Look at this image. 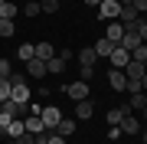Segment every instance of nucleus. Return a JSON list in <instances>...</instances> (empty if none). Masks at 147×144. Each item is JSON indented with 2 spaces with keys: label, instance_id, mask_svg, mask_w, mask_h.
Wrapping results in <instances>:
<instances>
[{
  "label": "nucleus",
  "instance_id": "obj_1",
  "mask_svg": "<svg viewBox=\"0 0 147 144\" xmlns=\"http://www.w3.org/2000/svg\"><path fill=\"white\" fill-rule=\"evenodd\" d=\"M39 118H42V124H46V131H56V124L62 121V112H59L56 105H46V108L39 112Z\"/></svg>",
  "mask_w": 147,
  "mask_h": 144
},
{
  "label": "nucleus",
  "instance_id": "obj_2",
  "mask_svg": "<svg viewBox=\"0 0 147 144\" xmlns=\"http://www.w3.org/2000/svg\"><path fill=\"white\" fill-rule=\"evenodd\" d=\"M118 128H121V134H137V131H141V121L134 118V112L127 105H124V118L118 121Z\"/></svg>",
  "mask_w": 147,
  "mask_h": 144
},
{
  "label": "nucleus",
  "instance_id": "obj_3",
  "mask_svg": "<svg viewBox=\"0 0 147 144\" xmlns=\"http://www.w3.org/2000/svg\"><path fill=\"white\" fill-rule=\"evenodd\" d=\"M118 23H121V26H137V23H141V13H137L134 10V3L131 7H121V10H118Z\"/></svg>",
  "mask_w": 147,
  "mask_h": 144
},
{
  "label": "nucleus",
  "instance_id": "obj_4",
  "mask_svg": "<svg viewBox=\"0 0 147 144\" xmlns=\"http://www.w3.org/2000/svg\"><path fill=\"white\" fill-rule=\"evenodd\" d=\"M118 10H121V3L118 0H101L98 3V20H118Z\"/></svg>",
  "mask_w": 147,
  "mask_h": 144
},
{
  "label": "nucleus",
  "instance_id": "obj_5",
  "mask_svg": "<svg viewBox=\"0 0 147 144\" xmlns=\"http://www.w3.org/2000/svg\"><path fill=\"white\" fill-rule=\"evenodd\" d=\"M62 92L65 95H72L75 101H82V98H92V92H88V82H72V85H62Z\"/></svg>",
  "mask_w": 147,
  "mask_h": 144
},
{
  "label": "nucleus",
  "instance_id": "obj_6",
  "mask_svg": "<svg viewBox=\"0 0 147 144\" xmlns=\"http://www.w3.org/2000/svg\"><path fill=\"white\" fill-rule=\"evenodd\" d=\"M0 112H3L7 118H26V105H20V101L7 98V101H0Z\"/></svg>",
  "mask_w": 147,
  "mask_h": 144
},
{
  "label": "nucleus",
  "instance_id": "obj_7",
  "mask_svg": "<svg viewBox=\"0 0 147 144\" xmlns=\"http://www.w3.org/2000/svg\"><path fill=\"white\" fill-rule=\"evenodd\" d=\"M141 43H144V39H141V33H137V26H127V30H124V36H121V43H118V46H124L127 53H131V49H137V46H141Z\"/></svg>",
  "mask_w": 147,
  "mask_h": 144
},
{
  "label": "nucleus",
  "instance_id": "obj_8",
  "mask_svg": "<svg viewBox=\"0 0 147 144\" xmlns=\"http://www.w3.org/2000/svg\"><path fill=\"white\" fill-rule=\"evenodd\" d=\"M108 59H111V66H115V69H124V66L131 62V53H127L124 46H115V49H111V56H108Z\"/></svg>",
  "mask_w": 147,
  "mask_h": 144
},
{
  "label": "nucleus",
  "instance_id": "obj_9",
  "mask_svg": "<svg viewBox=\"0 0 147 144\" xmlns=\"http://www.w3.org/2000/svg\"><path fill=\"white\" fill-rule=\"evenodd\" d=\"M108 85L115 89V92H124V89H127V75H124V69H111V72H108Z\"/></svg>",
  "mask_w": 147,
  "mask_h": 144
},
{
  "label": "nucleus",
  "instance_id": "obj_10",
  "mask_svg": "<svg viewBox=\"0 0 147 144\" xmlns=\"http://www.w3.org/2000/svg\"><path fill=\"white\" fill-rule=\"evenodd\" d=\"M121 36H124V26H121L118 20H108V23H105V39H111V43H121Z\"/></svg>",
  "mask_w": 147,
  "mask_h": 144
},
{
  "label": "nucleus",
  "instance_id": "obj_11",
  "mask_svg": "<svg viewBox=\"0 0 147 144\" xmlns=\"http://www.w3.org/2000/svg\"><path fill=\"white\" fill-rule=\"evenodd\" d=\"M23 131H26V118H13V121H10V124L3 128V134H7L10 141H13V138H20Z\"/></svg>",
  "mask_w": 147,
  "mask_h": 144
},
{
  "label": "nucleus",
  "instance_id": "obj_12",
  "mask_svg": "<svg viewBox=\"0 0 147 144\" xmlns=\"http://www.w3.org/2000/svg\"><path fill=\"white\" fill-rule=\"evenodd\" d=\"M124 75H127V82H141L144 79V62H134L131 59V62L124 66Z\"/></svg>",
  "mask_w": 147,
  "mask_h": 144
},
{
  "label": "nucleus",
  "instance_id": "obj_13",
  "mask_svg": "<svg viewBox=\"0 0 147 144\" xmlns=\"http://www.w3.org/2000/svg\"><path fill=\"white\" fill-rule=\"evenodd\" d=\"M10 98H13V101H20V105H26V101L33 98V92H30V85H26V82H20V85H13Z\"/></svg>",
  "mask_w": 147,
  "mask_h": 144
},
{
  "label": "nucleus",
  "instance_id": "obj_14",
  "mask_svg": "<svg viewBox=\"0 0 147 144\" xmlns=\"http://www.w3.org/2000/svg\"><path fill=\"white\" fill-rule=\"evenodd\" d=\"M75 128H79V121H75V118H62V121L56 124V134H62V138H72Z\"/></svg>",
  "mask_w": 147,
  "mask_h": 144
},
{
  "label": "nucleus",
  "instance_id": "obj_15",
  "mask_svg": "<svg viewBox=\"0 0 147 144\" xmlns=\"http://www.w3.org/2000/svg\"><path fill=\"white\" fill-rule=\"evenodd\" d=\"M95 115V105H92V98H82V101H75V118H92Z\"/></svg>",
  "mask_w": 147,
  "mask_h": 144
},
{
  "label": "nucleus",
  "instance_id": "obj_16",
  "mask_svg": "<svg viewBox=\"0 0 147 144\" xmlns=\"http://www.w3.org/2000/svg\"><path fill=\"white\" fill-rule=\"evenodd\" d=\"M95 62H98L95 49H92V46H82V49H79V66H88V69H95Z\"/></svg>",
  "mask_w": 147,
  "mask_h": 144
},
{
  "label": "nucleus",
  "instance_id": "obj_17",
  "mask_svg": "<svg viewBox=\"0 0 147 144\" xmlns=\"http://www.w3.org/2000/svg\"><path fill=\"white\" fill-rule=\"evenodd\" d=\"M115 46H118V43H111V39H105V36H101L92 49H95V56H98V59H105V56H111V49H115Z\"/></svg>",
  "mask_w": 147,
  "mask_h": 144
},
{
  "label": "nucleus",
  "instance_id": "obj_18",
  "mask_svg": "<svg viewBox=\"0 0 147 144\" xmlns=\"http://www.w3.org/2000/svg\"><path fill=\"white\" fill-rule=\"evenodd\" d=\"M16 59H23V62L36 59V43H23V46H16Z\"/></svg>",
  "mask_w": 147,
  "mask_h": 144
},
{
  "label": "nucleus",
  "instance_id": "obj_19",
  "mask_svg": "<svg viewBox=\"0 0 147 144\" xmlns=\"http://www.w3.org/2000/svg\"><path fill=\"white\" fill-rule=\"evenodd\" d=\"M26 72L33 75V79H42V75H46V62H42V59H30V62H26Z\"/></svg>",
  "mask_w": 147,
  "mask_h": 144
},
{
  "label": "nucleus",
  "instance_id": "obj_20",
  "mask_svg": "<svg viewBox=\"0 0 147 144\" xmlns=\"http://www.w3.org/2000/svg\"><path fill=\"white\" fill-rule=\"evenodd\" d=\"M53 56H56V46H53V43H36V59H42V62H49Z\"/></svg>",
  "mask_w": 147,
  "mask_h": 144
},
{
  "label": "nucleus",
  "instance_id": "obj_21",
  "mask_svg": "<svg viewBox=\"0 0 147 144\" xmlns=\"http://www.w3.org/2000/svg\"><path fill=\"white\" fill-rule=\"evenodd\" d=\"M26 131H30V134L46 131V124H42V118H39V115H26Z\"/></svg>",
  "mask_w": 147,
  "mask_h": 144
},
{
  "label": "nucleus",
  "instance_id": "obj_22",
  "mask_svg": "<svg viewBox=\"0 0 147 144\" xmlns=\"http://www.w3.org/2000/svg\"><path fill=\"white\" fill-rule=\"evenodd\" d=\"M16 16H20V7H16V3H10V0H7V3L0 7V20H16Z\"/></svg>",
  "mask_w": 147,
  "mask_h": 144
},
{
  "label": "nucleus",
  "instance_id": "obj_23",
  "mask_svg": "<svg viewBox=\"0 0 147 144\" xmlns=\"http://www.w3.org/2000/svg\"><path fill=\"white\" fill-rule=\"evenodd\" d=\"M46 72H53V75H59V72H65V59H59V56H53L46 62Z\"/></svg>",
  "mask_w": 147,
  "mask_h": 144
},
{
  "label": "nucleus",
  "instance_id": "obj_24",
  "mask_svg": "<svg viewBox=\"0 0 147 144\" xmlns=\"http://www.w3.org/2000/svg\"><path fill=\"white\" fill-rule=\"evenodd\" d=\"M121 118H124V105H118V108H111V112L105 115V121H108V124H118Z\"/></svg>",
  "mask_w": 147,
  "mask_h": 144
},
{
  "label": "nucleus",
  "instance_id": "obj_25",
  "mask_svg": "<svg viewBox=\"0 0 147 144\" xmlns=\"http://www.w3.org/2000/svg\"><path fill=\"white\" fill-rule=\"evenodd\" d=\"M10 92H13L10 79H7V75H0V101H7V98H10Z\"/></svg>",
  "mask_w": 147,
  "mask_h": 144
},
{
  "label": "nucleus",
  "instance_id": "obj_26",
  "mask_svg": "<svg viewBox=\"0 0 147 144\" xmlns=\"http://www.w3.org/2000/svg\"><path fill=\"white\" fill-rule=\"evenodd\" d=\"M131 59H134V62H147V43H141L137 49H131Z\"/></svg>",
  "mask_w": 147,
  "mask_h": 144
},
{
  "label": "nucleus",
  "instance_id": "obj_27",
  "mask_svg": "<svg viewBox=\"0 0 147 144\" xmlns=\"http://www.w3.org/2000/svg\"><path fill=\"white\" fill-rule=\"evenodd\" d=\"M16 33V23L13 20H0V36H13Z\"/></svg>",
  "mask_w": 147,
  "mask_h": 144
},
{
  "label": "nucleus",
  "instance_id": "obj_28",
  "mask_svg": "<svg viewBox=\"0 0 147 144\" xmlns=\"http://www.w3.org/2000/svg\"><path fill=\"white\" fill-rule=\"evenodd\" d=\"M20 10H23V13H26V16H36V13H42V7L36 3V0H30V3H23V7H20Z\"/></svg>",
  "mask_w": 147,
  "mask_h": 144
},
{
  "label": "nucleus",
  "instance_id": "obj_29",
  "mask_svg": "<svg viewBox=\"0 0 147 144\" xmlns=\"http://www.w3.org/2000/svg\"><path fill=\"white\" fill-rule=\"evenodd\" d=\"M10 144H36V134H30V131H23L20 138H13Z\"/></svg>",
  "mask_w": 147,
  "mask_h": 144
},
{
  "label": "nucleus",
  "instance_id": "obj_30",
  "mask_svg": "<svg viewBox=\"0 0 147 144\" xmlns=\"http://www.w3.org/2000/svg\"><path fill=\"white\" fill-rule=\"evenodd\" d=\"M59 3H62V0H42L39 7H42V13H56V10H59Z\"/></svg>",
  "mask_w": 147,
  "mask_h": 144
},
{
  "label": "nucleus",
  "instance_id": "obj_31",
  "mask_svg": "<svg viewBox=\"0 0 147 144\" xmlns=\"http://www.w3.org/2000/svg\"><path fill=\"white\" fill-rule=\"evenodd\" d=\"M7 79H10V85H20V82H26V75H23V72H10Z\"/></svg>",
  "mask_w": 147,
  "mask_h": 144
},
{
  "label": "nucleus",
  "instance_id": "obj_32",
  "mask_svg": "<svg viewBox=\"0 0 147 144\" xmlns=\"http://www.w3.org/2000/svg\"><path fill=\"white\" fill-rule=\"evenodd\" d=\"M56 56H59V59H65V62H69V59H72L75 53H72V49H69V46H62V49H56Z\"/></svg>",
  "mask_w": 147,
  "mask_h": 144
},
{
  "label": "nucleus",
  "instance_id": "obj_33",
  "mask_svg": "<svg viewBox=\"0 0 147 144\" xmlns=\"http://www.w3.org/2000/svg\"><path fill=\"white\" fill-rule=\"evenodd\" d=\"M92 75H95V69H88V66H82V72H79V79H82V82H88Z\"/></svg>",
  "mask_w": 147,
  "mask_h": 144
},
{
  "label": "nucleus",
  "instance_id": "obj_34",
  "mask_svg": "<svg viewBox=\"0 0 147 144\" xmlns=\"http://www.w3.org/2000/svg\"><path fill=\"white\" fill-rule=\"evenodd\" d=\"M0 75H10V59L0 56Z\"/></svg>",
  "mask_w": 147,
  "mask_h": 144
},
{
  "label": "nucleus",
  "instance_id": "obj_35",
  "mask_svg": "<svg viewBox=\"0 0 147 144\" xmlns=\"http://www.w3.org/2000/svg\"><path fill=\"white\" fill-rule=\"evenodd\" d=\"M49 144H65L62 134H56V131H49Z\"/></svg>",
  "mask_w": 147,
  "mask_h": 144
},
{
  "label": "nucleus",
  "instance_id": "obj_36",
  "mask_svg": "<svg viewBox=\"0 0 147 144\" xmlns=\"http://www.w3.org/2000/svg\"><path fill=\"white\" fill-rule=\"evenodd\" d=\"M137 33H141V39L147 43V20H141V23H137Z\"/></svg>",
  "mask_w": 147,
  "mask_h": 144
},
{
  "label": "nucleus",
  "instance_id": "obj_37",
  "mask_svg": "<svg viewBox=\"0 0 147 144\" xmlns=\"http://www.w3.org/2000/svg\"><path fill=\"white\" fill-rule=\"evenodd\" d=\"M108 138H111V141H118V138H121V128H118V124H111V131H108Z\"/></svg>",
  "mask_w": 147,
  "mask_h": 144
},
{
  "label": "nucleus",
  "instance_id": "obj_38",
  "mask_svg": "<svg viewBox=\"0 0 147 144\" xmlns=\"http://www.w3.org/2000/svg\"><path fill=\"white\" fill-rule=\"evenodd\" d=\"M141 89H144V92H147V72H144V79H141Z\"/></svg>",
  "mask_w": 147,
  "mask_h": 144
},
{
  "label": "nucleus",
  "instance_id": "obj_39",
  "mask_svg": "<svg viewBox=\"0 0 147 144\" xmlns=\"http://www.w3.org/2000/svg\"><path fill=\"white\" fill-rule=\"evenodd\" d=\"M85 3H88V7H98V3H101V0H85Z\"/></svg>",
  "mask_w": 147,
  "mask_h": 144
},
{
  "label": "nucleus",
  "instance_id": "obj_40",
  "mask_svg": "<svg viewBox=\"0 0 147 144\" xmlns=\"http://www.w3.org/2000/svg\"><path fill=\"white\" fill-rule=\"evenodd\" d=\"M144 121H147V105H144Z\"/></svg>",
  "mask_w": 147,
  "mask_h": 144
},
{
  "label": "nucleus",
  "instance_id": "obj_41",
  "mask_svg": "<svg viewBox=\"0 0 147 144\" xmlns=\"http://www.w3.org/2000/svg\"><path fill=\"white\" fill-rule=\"evenodd\" d=\"M144 144H147V131H144Z\"/></svg>",
  "mask_w": 147,
  "mask_h": 144
},
{
  "label": "nucleus",
  "instance_id": "obj_42",
  "mask_svg": "<svg viewBox=\"0 0 147 144\" xmlns=\"http://www.w3.org/2000/svg\"><path fill=\"white\" fill-rule=\"evenodd\" d=\"M3 3H7V0H0V7H3Z\"/></svg>",
  "mask_w": 147,
  "mask_h": 144
},
{
  "label": "nucleus",
  "instance_id": "obj_43",
  "mask_svg": "<svg viewBox=\"0 0 147 144\" xmlns=\"http://www.w3.org/2000/svg\"><path fill=\"white\" fill-rule=\"evenodd\" d=\"M0 134H3V124H0Z\"/></svg>",
  "mask_w": 147,
  "mask_h": 144
},
{
  "label": "nucleus",
  "instance_id": "obj_44",
  "mask_svg": "<svg viewBox=\"0 0 147 144\" xmlns=\"http://www.w3.org/2000/svg\"><path fill=\"white\" fill-rule=\"evenodd\" d=\"M144 72H147V62H144Z\"/></svg>",
  "mask_w": 147,
  "mask_h": 144
},
{
  "label": "nucleus",
  "instance_id": "obj_45",
  "mask_svg": "<svg viewBox=\"0 0 147 144\" xmlns=\"http://www.w3.org/2000/svg\"><path fill=\"white\" fill-rule=\"evenodd\" d=\"M36 3H42V0H36Z\"/></svg>",
  "mask_w": 147,
  "mask_h": 144
}]
</instances>
